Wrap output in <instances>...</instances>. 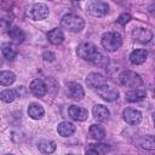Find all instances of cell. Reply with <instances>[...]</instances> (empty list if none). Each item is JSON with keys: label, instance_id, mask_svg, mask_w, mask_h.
<instances>
[{"label": "cell", "instance_id": "1", "mask_svg": "<svg viewBox=\"0 0 155 155\" xmlns=\"http://www.w3.org/2000/svg\"><path fill=\"white\" fill-rule=\"evenodd\" d=\"M61 27L65 30H69V31H74V33H78V31H81L85 27V21L78 16V15H74V13H68V15H64L61 19Z\"/></svg>", "mask_w": 155, "mask_h": 155}, {"label": "cell", "instance_id": "2", "mask_svg": "<svg viewBox=\"0 0 155 155\" xmlns=\"http://www.w3.org/2000/svg\"><path fill=\"white\" fill-rule=\"evenodd\" d=\"M101 44H102V46L107 51L114 52V51H116L117 48L121 47V45H122V38H121V35L119 33L109 31V33L103 34L102 40H101Z\"/></svg>", "mask_w": 155, "mask_h": 155}, {"label": "cell", "instance_id": "3", "mask_svg": "<svg viewBox=\"0 0 155 155\" xmlns=\"http://www.w3.org/2000/svg\"><path fill=\"white\" fill-rule=\"evenodd\" d=\"M120 84L126 86V87H131V88H139L143 85V80L140 78L139 74L131 71V70H125L120 74L119 76Z\"/></svg>", "mask_w": 155, "mask_h": 155}, {"label": "cell", "instance_id": "4", "mask_svg": "<svg viewBox=\"0 0 155 155\" xmlns=\"http://www.w3.org/2000/svg\"><path fill=\"white\" fill-rule=\"evenodd\" d=\"M76 53H78V56H79L80 58H82L84 61L92 62L99 52H98L97 46H94L93 44H91V42H82V44H80V45L78 46Z\"/></svg>", "mask_w": 155, "mask_h": 155}, {"label": "cell", "instance_id": "5", "mask_svg": "<svg viewBox=\"0 0 155 155\" xmlns=\"http://www.w3.org/2000/svg\"><path fill=\"white\" fill-rule=\"evenodd\" d=\"M86 11L93 17H103L108 13L109 6L107 2L101 0H92L86 5Z\"/></svg>", "mask_w": 155, "mask_h": 155}, {"label": "cell", "instance_id": "6", "mask_svg": "<svg viewBox=\"0 0 155 155\" xmlns=\"http://www.w3.org/2000/svg\"><path fill=\"white\" fill-rule=\"evenodd\" d=\"M29 16L31 19L34 21H41V19H45L47 16H48V7L45 5V4H41V2H38V4H34L29 11Z\"/></svg>", "mask_w": 155, "mask_h": 155}, {"label": "cell", "instance_id": "7", "mask_svg": "<svg viewBox=\"0 0 155 155\" xmlns=\"http://www.w3.org/2000/svg\"><path fill=\"white\" fill-rule=\"evenodd\" d=\"M107 84H108L107 78L103 76L99 73H91L86 78V85L92 90H98V88H101L102 86H104Z\"/></svg>", "mask_w": 155, "mask_h": 155}, {"label": "cell", "instance_id": "8", "mask_svg": "<svg viewBox=\"0 0 155 155\" xmlns=\"http://www.w3.org/2000/svg\"><path fill=\"white\" fill-rule=\"evenodd\" d=\"M96 91L99 94V97L103 98L107 102H114V101H116L119 98V91L116 88H114V87L108 86V84L102 86L101 88H98Z\"/></svg>", "mask_w": 155, "mask_h": 155}, {"label": "cell", "instance_id": "9", "mask_svg": "<svg viewBox=\"0 0 155 155\" xmlns=\"http://www.w3.org/2000/svg\"><path fill=\"white\" fill-rule=\"evenodd\" d=\"M67 94H68V97H70L74 101H80L84 98L85 92L80 84L71 81V82L67 84Z\"/></svg>", "mask_w": 155, "mask_h": 155}, {"label": "cell", "instance_id": "10", "mask_svg": "<svg viewBox=\"0 0 155 155\" xmlns=\"http://www.w3.org/2000/svg\"><path fill=\"white\" fill-rule=\"evenodd\" d=\"M122 117L130 125H138L142 121V113L133 108H126L122 111Z\"/></svg>", "mask_w": 155, "mask_h": 155}, {"label": "cell", "instance_id": "11", "mask_svg": "<svg viewBox=\"0 0 155 155\" xmlns=\"http://www.w3.org/2000/svg\"><path fill=\"white\" fill-rule=\"evenodd\" d=\"M68 114L75 121H85L88 116V111L85 108L78 107V105H74V104L68 108Z\"/></svg>", "mask_w": 155, "mask_h": 155}, {"label": "cell", "instance_id": "12", "mask_svg": "<svg viewBox=\"0 0 155 155\" xmlns=\"http://www.w3.org/2000/svg\"><path fill=\"white\" fill-rule=\"evenodd\" d=\"M30 92L36 96V97H44L46 93H47V86L45 85V82L40 79H34L31 82H30Z\"/></svg>", "mask_w": 155, "mask_h": 155}, {"label": "cell", "instance_id": "13", "mask_svg": "<svg viewBox=\"0 0 155 155\" xmlns=\"http://www.w3.org/2000/svg\"><path fill=\"white\" fill-rule=\"evenodd\" d=\"M132 36L138 42L145 44V42H149L153 39V33L147 28H137L132 31Z\"/></svg>", "mask_w": 155, "mask_h": 155}, {"label": "cell", "instance_id": "14", "mask_svg": "<svg viewBox=\"0 0 155 155\" xmlns=\"http://www.w3.org/2000/svg\"><path fill=\"white\" fill-rule=\"evenodd\" d=\"M92 114L94 116V119H97L98 121H105L109 119L110 116V111L107 107L102 105V104H97L93 107L92 109Z\"/></svg>", "mask_w": 155, "mask_h": 155}, {"label": "cell", "instance_id": "15", "mask_svg": "<svg viewBox=\"0 0 155 155\" xmlns=\"http://www.w3.org/2000/svg\"><path fill=\"white\" fill-rule=\"evenodd\" d=\"M57 132L62 137H70L75 133V126L69 121H62L57 126Z\"/></svg>", "mask_w": 155, "mask_h": 155}, {"label": "cell", "instance_id": "16", "mask_svg": "<svg viewBox=\"0 0 155 155\" xmlns=\"http://www.w3.org/2000/svg\"><path fill=\"white\" fill-rule=\"evenodd\" d=\"M147 57H148V52L145 50H143V48H138V50H134V51L131 52L130 61H131L132 64L138 65V64L144 63L147 61Z\"/></svg>", "mask_w": 155, "mask_h": 155}, {"label": "cell", "instance_id": "17", "mask_svg": "<svg viewBox=\"0 0 155 155\" xmlns=\"http://www.w3.org/2000/svg\"><path fill=\"white\" fill-rule=\"evenodd\" d=\"M47 39L52 45H59L64 41V34H63L62 29L53 28L52 30H50L47 33Z\"/></svg>", "mask_w": 155, "mask_h": 155}, {"label": "cell", "instance_id": "18", "mask_svg": "<svg viewBox=\"0 0 155 155\" xmlns=\"http://www.w3.org/2000/svg\"><path fill=\"white\" fill-rule=\"evenodd\" d=\"M8 36L17 44H21L24 41L25 39V33L23 31V29H21L19 27H11L8 28Z\"/></svg>", "mask_w": 155, "mask_h": 155}, {"label": "cell", "instance_id": "19", "mask_svg": "<svg viewBox=\"0 0 155 155\" xmlns=\"http://www.w3.org/2000/svg\"><path fill=\"white\" fill-rule=\"evenodd\" d=\"M45 114V110L42 108V105L38 104V103H31L29 107H28V115L34 119V120H39L44 116Z\"/></svg>", "mask_w": 155, "mask_h": 155}, {"label": "cell", "instance_id": "20", "mask_svg": "<svg viewBox=\"0 0 155 155\" xmlns=\"http://www.w3.org/2000/svg\"><path fill=\"white\" fill-rule=\"evenodd\" d=\"M147 96V92L140 88H132L126 92V99L128 102H138L142 101Z\"/></svg>", "mask_w": 155, "mask_h": 155}, {"label": "cell", "instance_id": "21", "mask_svg": "<svg viewBox=\"0 0 155 155\" xmlns=\"http://www.w3.org/2000/svg\"><path fill=\"white\" fill-rule=\"evenodd\" d=\"M1 53H2V56H4L6 59L12 61V59H15L16 56H17V50H16V47H15L12 44L5 42V44H2V46H1Z\"/></svg>", "mask_w": 155, "mask_h": 155}, {"label": "cell", "instance_id": "22", "mask_svg": "<svg viewBox=\"0 0 155 155\" xmlns=\"http://www.w3.org/2000/svg\"><path fill=\"white\" fill-rule=\"evenodd\" d=\"M38 148L41 153L44 154H51L56 150V143L53 140H48V139H41L38 143Z\"/></svg>", "mask_w": 155, "mask_h": 155}, {"label": "cell", "instance_id": "23", "mask_svg": "<svg viewBox=\"0 0 155 155\" xmlns=\"http://www.w3.org/2000/svg\"><path fill=\"white\" fill-rule=\"evenodd\" d=\"M16 81V75L10 70H2L0 71V85L2 86H10Z\"/></svg>", "mask_w": 155, "mask_h": 155}, {"label": "cell", "instance_id": "24", "mask_svg": "<svg viewBox=\"0 0 155 155\" xmlns=\"http://www.w3.org/2000/svg\"><path fill=\"white\" fill-rule=\"evenodd\" d=\"M88 133H90V137L93 138L94 140H102L105 137V131L103 130V127L98 125H91Z\"/></svg>", "mask_w": 155, "mask_h": 155}, {"label": "cell", "instance_id": "25", "mask_svg": "<svg viewBox=\"0 0 155 155\" xmlns=\"http://www.w3.org/2000/svg\"><path fill=\"white\" fill-rule=\"evenodd\" d=\"M109 150V145L108 144H103V143H98V144H90V147L86 149L87 154H105Z\"/></svg>", "mask_w": 155, "mask_h": 155}, {"label": "cell", "instance_id": "26", "mask_svg": "<svg viewBox=\"0 0 155 155\" xmlns=\"http://www.w3.org/2000/svg\"><path fill=\"white\" fill-rule=\"evenodd\" d=\"M17 97V91L16 90H12V88H7V90H4L1 93H0V99L5 103H11L16 99Z\"/></svg>", "mask_w": 155, "mask_h": 155}, {"label": "cell", "instance_id": "27", "mask_svg": "<svg viewBox=\"0 0 155 155\" xmlns=\"http://www.w3.org/2000/svg\"><path fill=\"white\" fill-rule=\"evenodd\" d=\"M139 145H140L143 149L154 150V149H155L154 137H153V136H145V138H142V140L139 142Z\"/></svg>", "mask_w": 155, "mask_h": 155}, {"label": "cell", "instance_id": "28", "mask_svg": "<svg viewBox=\"0 0 155 155\" xmlns=\"http://www.w3.org/2000/svg\"><path fill=\"white\" fill-rule=\"evenodd\" d=\"M92 63H93L94 65L99 67V68H105V67L109 64V58H108L107 56H104V54L98 53V54L96 56V58L92 61Z\"/></svg>", "mask_w": 155, "mask_h": 155}, {"label": "cell", "instance_id": "29", "mask_svg": "<svg viewBox=\"0 0 155 155\" xmlns=\"http://www.w3.org/2000/svg\"><path fill=\"white\" fill-rule=\"evenodd\" d=\"M13 5V0H0V10L2 11H11Z\"/></svg>", "mask_w": 155, "mask_h": 155}, {"label": "cell", "instance_id": "30", "mask_svg": "<svg viewBox=\"0 0 155 155\" xmlns=\"http://www.w3.org/2000/svg\"><path fill=\"white\" fill-rule=\"evenodd\" d=\"M130 19H131V16L128 15V13H121L120 16H119V18H117V23H120V24H122V25H125L126 23H128L130 22Z\"/></svg>", "mask_w": 155, "mask_h": 155}, {"label": "cell", "instance_id": "31", "mask_svg": "<svg viewBox=\"0 0 155 155\" xmlns=\"http://www.w3.org/2000/svg\"><path fill=\"white\" fill-rule=\"evenodd\" d=\"M42 57H44V59L45 61H48V62H53L54 61V58H56V56H54V53H52V52H45L44 54H42Z\"/></svg>", "mask_w": 155, "mask_h": 155}, {"label": "cell", "instance_id": "32", "mask_svg": "<svg viewBox=\"0 0 155 155\" xmlns=\"http://www.w3.org/2000/svg\"><path fill=\"white\" fill-rule=\"evenodd\" d=\"M10 28V22L5 19H0V29H8Z\"/></svg>", "mask_w": 155, "mask_h": 155}, {"label": "cell", "instance_id": "33", "mask_svg": "<svg viewBox=\"0 0 155 155\" xmlns=\"http://www.w3.org/2000/svg\"><path fill=\"white\" fill-rule=\"evenodd\" d=\"M1 65H2V58L0 57V67H1Z\"/></svg>", "mask_w": 155, "mask_h": 155}, {"label": "cell", "instance_id": "34", "mask_svg": "<svg viewBox=\"0 0 155 155\" xmlns=\"http://www.w3.org/2000/svg\"><path fill=\"white\" fill-rule=\"evenodd\" d=\"M73 1H80V0H73Z\"/></svg>", "mask_w": 155, "mask_h": 155}]
</instances>
